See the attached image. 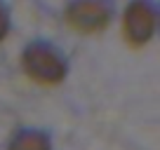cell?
Segmentation results:
<instances>
[{"instance_id":"obj_1","label":"cell","mask_w":160,"mask_h":150,"mask_svg":"<svg viewBox=\"0 0 160 150\" xmlns=\"http://www.w3.org/2000/svg\"><path fill=\"white\" fill-rule=\"evenodd\" d=\"M21 66L31 80L40 85H59L68 70L61 52L45 42H33L26 47L21 56Z\"/></svg>"},{"instance_id":"obj_2","label":"cell","mask_w":160,"mask_h":150,"mask_svg":"<svg viewBox=\"0 0 160 150\" xmlns=\"http://www.w3.org/2000/svg\"><path fill=\"white\" fill-rule=\"evenodd\" d=\"M113 19V7L108 0H73L66 7V24L82 35L104 30Z\"/></svg>"},{"instance_id":"obj_3","label":"cell","mask_w":160,"mask_h":150,"mask_svg":"<svg viewBox=\"0 0 160 150\" xmlns=\"http://www.w3.org/2000/svg\"><path fill=\"white\" fill-rule=\"evenodd\" d=\"M155 7L151 0H132L122 14V38L132 47H144L155 33Z\"/></svg>"},{"instance_id":"obj_4","label":"cell","mask_w":160,"mask_h":150,"mask_svg":"<svg viewBox=\"0 0 160 150\" xmlns=\"http://www.w3.org/2000/svg\"><path fill=\"white\" fill-rule=\"evenodd\" d=\"M10 150H50V138L40 131H21L10 143Z\"/></svg>"},{"instance_id":"obj_5","label":"cell","mask_w":160,"mask_h":150,"mask_svg":"<svg viewBox=\"0 0 160 150\" xmlns=\"http://www.w3.org/2000/svg\"><path fill=\"white\" fill-rule=\"evenodd\" d=\"M7 30H10V12H7L5 2H2V0H0V42L5 40V35H7Z\"/></svg>"}]
</instances>
